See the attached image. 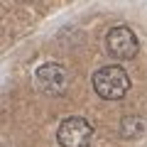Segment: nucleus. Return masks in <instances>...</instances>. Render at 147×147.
Instances as JSON below:
<instances>
[{"mask_svg":"<svg viewBox=\"0 0 147 147\" xmlns=\"http://www.w3.org/2000/svg\"><path fill=\"white\" fill-rule=\"evenodd\" d=\"M142 132H145V120L137 115H127L123 118L120 123V137H125V140H135V137H140Z\"/></svg>","mask_w":147,"mask_h":147,"instance_id":"obj_5","label":"nucleus"},{"mask_svg":"<svg viewBox=\"0 0 147 147\" xmlns=\"http://www.w3.org/2000/svg\"><path fill=\"white\" fill-rule=\"evenodd\" d=\"M105 49L113 59H120V61H127V59L137 57L140 52V42H137L135 32L125 25H118L113 30H108L105 34Z\"/></svg>","mask_w":147,"mask_h":147,"instance_id":"obj_3","label":"nucleus"},{"mask_svg":"<svg viewBox=\"0 0 147 147\" xmlns=\"http://www.w3.org/2000/svg\"><path fill=\"white\" fill-rule=\"evenodd\" d=\"M93 91L96 96H100L103 100H120L123 96L130 91V76L123 66H103L93 74Z\"/></svg>","mask_w":147,"mask_h":147,"instance_id":"obj_1","label":"nucleus"},{"mask_svg":"<svg viewBox=\"0 0 147 147\" xmlns=\"http://www.w3.org/2000/svg\"><path fill=\"white\" fill-rule=\"evenodd\" d=\"M93 137V125L81 115H71L61 120L57 130V142L59 147H88Z\"/></svg>","mask_w":147,"mask_h":147,"instance_id":"obj_2","label":"nucleus"},{"mask_svg":"<svg viewBox=\"0 0 147 147\" xmlns=\"http://www.w3.org/2000/svg\"><path fill=\"white\" fill-rule=\"evenodd\" d=\"M34 84L37 88L42 91L44 96H59L66 91V84H69V74L61 64H42V66L34 71Z\"/></svg>","mask_w":147,"mask_h":147,"instance_id":"obj_4","label":"nucleus"}]
</instances>
